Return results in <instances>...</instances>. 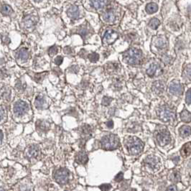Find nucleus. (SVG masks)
<instances>
[{
    "instance_id": "nucleus-1",
    "label": "nucleus",
    "mask_w": 191,
    "mask_h": 191,
    "mask_svg": "<svg viewBox=\"0 0 191 191\" xmlns=\"http://www.w3.org/2000/svg\"><path fill=\"white\" fill-rule=\"evenodd\" d=\"M124 62L130 65H136L141 63L142 60V53L136 48H131L126 51L123 55Z\"/></svg>"
},
{
    "instance_id": "nucleus-2",
    "label": "nucleus",
    "mask_w": 191,
    "mask_h": 191,
    "mask_svg": "<svg viewBox=\"0 0 191 191\" xmlns=\"http://www.w3.org/2000/svg\"><path fill=\"white\" fill-rule=\"evenodd\" d=\"M125 145L129 154L132 155H137L142 152L144 148V144L139 138L136 137H129L126 141Z\"/></svg>"
},
{
    "instance_id": "nucleus-3",
    "label": "nucleus",
    "mask_w": 191,
    "mask_h": 191,
    "mask_svg": "<svg viewBox=\"0 0 191 191\" xmlns=\"http://www.w3.org/2000/svg\"><path fill=\"white\" fill-rule=\"evenodd\" d=\"M158 115L163 122H170L175 119V111L174 108L168 105H164L158 109Z\"/></svg>"
},
{
    "instance_id": "nucleus-4",
    "label": "nucleus",
    "mask_w": 191,
    "mask_h": 191,
    "mask_svg": "<svg viewBox=\"0 0 191 191\" xmlns=\"http://www.w3.org/2000/svg\"><path fill=\"white\" fill-rule=\"evenodd\" d=\"M156 140L160 146H165L170 142V135L168 129L164 126H159L155 131Z\"/></svg>"
},
{
    "instance_id": "nucleus-5",
    "label": "nucleus",
    "mask_w": 191,
    "mask_h": 191,
    "mask_svg": "<svg viewBox=\"0 0 191 191\" xmlns=\"http://www.w3.org/2000/svg\"><path fill=\"white\" fill-rule=\"evenodd\" d=\"M102 148L107 150H111L116 149L119 146V138L116 135H109L102 138L101 141Z\"/></svg>"
},
{
    "instance_id": "nucleus-6",
    "label": "nucleus",
    "mask_w": 191,
    "mask_h": 191,
    "mask_svg": "<svg viewBox=\"0 0 191 191\" xmlns=\"http://www.w3.org/2000/svg\"><path fill=\"white\" fill-rule=\"evenodd\" d=\"M55 180L57 183L63 185L68 182L69 177V172L65 168H60L56 172L54 175Z\"/></svg>"
},
{
    "instance_id": "nucleus-7",
    "label": "nucleus",
    "mask_w": 191,
    "mask_h": 191,
    "mask_svg": "<svg viewBox=\"0 0 191 191\" xmlns=\"http://www.w3.org/2000/svg\"><path fill=\"white\" fill-rule=\"evenodd\" d=\"M169 92L173 95H181L183 93V87L180 83L177 81H174L171 82L169 86Z\"/></svg>"
},
{
    "instance_id": "nucleus-8",
    "label": "nucleus",
    "mask_w": 191,
    "mask_h": 191,
    "mask_svg": "<svg viewBox=\"0 0 191 191\" xmlns=\"http://www.w3.org/2000/svg\"><path fill=\"white\" fill-rule=\"evenodd\" d=\"M145 162L149 168H151V169L152 170L158 169L160 164V159H159L158 157L153 155H149L147 157V158L145 159Z\"/></svg>"
},
{
    "instance_id": "nucleus-9",
    "label": "nucleus",
    "mask_w": 191,
    "mask_h": 191,
    "mask_svg": "<svg viewBox=\"0 0 191 191\" xmlns=\"http://www.w3.org/2000/svg\"><path fill=\"white\" fill-rule=\"evenodd\" d=\"M28 109H29V106L24 101L17 102L14 106V111L15 114L18 116H22L24 113L27 112Z\"/></svg>"
},
{
    "instance_id": "nucleus-10",
    "label": "nucleus",
    "mask_w": 191,
    "mask_h": 191,
    "mask_svg": "<svg viewBox=\"0 0 191 191\" xmlns=\"http://www.w3.org/2000/svg\"><path fill=\"white\" fill-rule=\"evenodd\" d=\"M118 37V34L115 33L113 30H109L107 31L103 35V42L107 44H111L114 42Z\"/></svg>"
},
{
    "instance_id": "nucleus-11",
    "label": "nucleus",
    "mask_w": 191,
    "mask_h": 191,
    "mask_svg": "<svg viewBox=\"0 0 191 191\" xmlns=\"http://www.w3.org/2000/svg\"><path fill=\"white\" fill-rule=\"evenodd\" d=\"M67 14L71 19L75 20L78 18L79 16V9L78 7L75 5H72L70 7L67 11Z\"/></svg>"
},
{
    "instance_id": "nucleus-12",
    "label": "nucleus",
    "mask_w": 191,
    "mask_h": 191,
    "mask_svg": "<svg viewBox=\"0 0 191 191\" xmlns=\"http://www.w3.org/2000/svg\"><path fill=\"white\" fill-rule=\"evenodd\" d=\"M40 151L39 147L36 145H33V146L30 147L27 149V156L31 158H36L40 155Z\"/></svg>"
},
{
    "instance_id": "nucleus-13",
    "label": "nucleus",
    "mask_w": 191,
    "mask_h": 191,
    "mask_svg": "<svg viewBox=\"0 0 191 191\" xmlns=\"http://www.w3.org/2000/svg\"><path fill=\"white\" fill-rule=\"evenodd\" d=\"M103 18L106 22L111 23L115 20V13L112 9H109L103 14Z\"/></svg>"
},
{
    "instance_id": "nucleus-14",
    "label": "nucleus",
    "mask_w": 191,
    "mask_h": 191,
    "mask_svg": "<svg viewBox=\"0 0 191 191\" xmlns=\"http://www.w3.org/2000/svg\"><path fill=\"white\" fill-rule=\"evenodd\" d=\"M17 58L21 60H26L29 57V52L26 48H22L18 51L16 54Z\"/></svg>"
},
{
    "instance_id": "nucleus-15",
    "label": "nucleus",
    "mask_w": 191,
    "mask_h": 191,
    "mask_svg": "<svg viewBox=\"0 0 191 191\" xmlns=\"http://www.w3.org/2000/svg\"><path fill=\"white\" fill-rule=\"evenodd\" d=\"M164 85L162 81H156L152 85V90L156 94H162L164 91Z\"/></svg>"
},
{
    "instance_id": "nucleus-16",
    "label": "nucleus",
    "mask_w": 191,
    "mask_h": 191,
    "mask_svg": "<svg viewBox=\"0 0 191 191\" xmlns=\"http://www.w3.org/2000/svg\"><path fill=\"white\" fill-rule=\"evenodd\" d=\"M180 154L183 158H188L191 154V142H188L183 146L180 149Z\"/></svg>"
},
{
    "instance_id": "nucleus-17",
    "label": "nucleus",
    "mask_w": 191,
    "mask_h": 191,
    "mask_svg": "<svg viewBox=\"0 0 191 191\" xmlns=\"http://www.w3.org/2000/svg\"><path fill=\"white\" fill-rule=\"evenodd\" d=\"M75 160L78 163L80 164H86L88 161V155L85 152H81L77 154Z\"/></svg>"
},
{
    "instance_id": "nucleus-18",
    "label": "nucleus",
    "mask_w": 191,
    "mask_h": 191,
    "mask_svg": "<svg viewBox=\"0 0 191 191\" xmlns=\"http://www.w3.org/2000/svg\"><path fill=\"white\" fill-rule=\"evenodd\" d=\"M35 107L37 108V109H43L45 107V105H46V101H45L44 98L43 96H37L36 98L35 101Z\"/></svg>"
},
{
    "instance_id": "nucleus-19",
    "label": "nucleus",
    "mask_w": 191,
    "mask_h": 191,
    "mask_svg": "<svg viewBox=\"0 0 191 191\" xmlns=\"http://www.w3.org/2000/svg\"><path fill=\"white\" fill-rule=\"evenodd\" d=\"M179 134L182 137H188L191 135V128L188 126H183L179 129Z\"/></svg>"
},
{
    "instance_id": "nucleus-20",
    "label": "nucleus",
    "mask_w": 191,
    "mask_h": 191,
    "mask_svg": "<svg viewBox=\"0 0 191 191\" xmlns=\"http://www.w3.org/2000/svg\"><path fill=\"white\" fill-rule=\"evenodd\" d=\"M35 24V18L32 16H27L23 20V24L26 28H30L33 27Z\"/></svg>"
},
{
    "instance_id": "nucleus-21",
    "label": "nucleus",
    "mask_w": 191,
    "mask_h": 191,
    "mask_svg": "<svg viewBox=\"0 0 191 191\" xmlns=\"http://www.w3.org/2000/svg\"><path fill=\"white\" fill-rule=\"evenodd\" d=\"M159 68H160V67H159V65H158V64H155V63L151 64L148 70L147 71V73L148 74V75H149V76L152 77L156 74L157 71H158Z\"/></svg>"
},
{
    "instance_id": "nucleus-22",
    "label": "nucleus",
    "mask_w": 191,
    "mask_h": 191,
    "mask_svg": "<svg viewBox=\"0 0 191 191\" xmlns=\"http://www.w3.org/2000/svg\"><path fill=\"white\" fill-rule=\"evenodd\" d=\"M180 119L183 122H190L191 121V113L188 111H187L186 109H184L180 113Z\"/></svg>"
},
{
    "instance_id": "nucleus-23",
    "label": "nucleus",
    "mask_w": 191,
    "mask_h": 191,
    "mask_svg": "<svg viewBox=\"0 0 191 191\" xmlns=\"http://www.w3.org/2000/svg\"><path fill=\"white\" fill-rule=\"evenodd\" d=\"M158 9V7L155 3H149L146 7V11L148 14H153V13L156 12Z\"/></svg>"
},
{
    "instance_id": "nucleus-24",
    "label": "nucleus",
    "mask_w": 191,
    "mask_h": 191,
    "mask_svg": "<svg viewBox=\"0 0 191 191\" xmlns=\"http://www.w3.org/2000/svg\"><path fill=\"white\" fill-rule=\"evenodd\" d=\"M155 46L159 49H160V50H162V49L166 48V46H167V42H166V40L160 37V38L156 40Z\"/></svg>"
},
{
    "instance_id": "nucleus-25",
    "label": "nucleus",
    "mask_w": 191,
    "mask_h": 191,
    "mask_svg": "<svg viewBox=\"0 0 191 191\" xmlns=\"http://www.w3.org/2000/svg\"><path fill=\"white\" fill-rule=\"evenodd\" d=\"M1 12L5 15H9L12 12V9L8 5H2Z\"/></svg>"
},
{
    "instance_id": "nucleus-26",
    "label": "nucleus",
    "mask_w": 191,
    "mask_h": 191,
    "mask_svg": "<svg viewBox=\"0 0 191 191\" xmlns=\"http://www.w3.org/2000/svg\"><path fill=\"white\" fill-rule=\"evenodd\" d=\"M107 3L106 1H91V4H92V6L96 9H101L104 7L105 4Z\"/></svg>"
},
{
    "instance_id": "nucleus-27",
    "label": "nucleus",
    "mask_w": 191,
    "mask_h": 191,
    "mask_svg": "<svg viewBox=\"0 0 191 191\" xmlns=\"http://www.w3.org/2000/svg\"><path fill=\"white\" fill-rule=\"evenodd\" d=\"M37 127L39 130L42 132H45L46 130H48L49 127L48 124H47V123L45 122H43V121H39L37 123Z\"/></svg>"
},
{
    "instance_id": "nucleus-28",
    "label": "nucleus",
    "mask_w": 191,
    "mask_h": 191,
    "mask_svg": "<svg viewBox=\"0 0 191 191\" xmlns=\"http://www.w3.org/2000/svg\"><path fill=\"white\" fill-rule=\"evenodd\" d=\"M160 20H159L158 19L153 18L150 20V21H149V27L152 28V29L155 30L158 27V26L160 25Z\"/></svg>"
},
{
    "instance_id": "nucleus-29",
    "label": "nucleus",
    "mask_w": 191,
    "mask_h": 191,
    "mask_svg": "<svg viewBox=\"0 0 191 191\" xmlns=\"http://www.w3.org/2000/svg\"><path fill=\"white\" fill-rule=\"evenodd\" d=\"M184 77L191 81V65H189L185 68L184 71Z\"/></svg>"
},
{
    "instance_id": "nucleus-30",
    "label": "nucleus",
    "mask_w": 191,
    "mask_h": 191,
    "mask_svg": "<svg viewBox=\"0 0 191 191\" xmlns=\"http://www.w3.org/2000/svg\"><path fill=\"white\" fill-rule=\"evenodd\" d=\"M88 58H89L90 61L91 62V63H96V62L99 60V55L96 53H93L88 56Z\"/></svg>"
},
{
    "instance_id": "nucleus-31",
    "label": "nucleus",
    "mask_w": 191,
    "mask_h": 191,
    "mask_svg": "<svg viewBox=\"0 0 191 191\" xmlns=\"http://www.w3.org/2000/svg\"><path fill=\"white\" fill-rule=\"evenodd\" d=\"M81 132H82V133L86 134V135L90 133V132H91V128L88 125H84L82 127H81Z\"/></svg>"
},
{
    "instance_id": "nucleus-32",
    "label": "nucleus",
    "mask_w": 191,
    "mask_h": 191,
    "mask_svg": "<svg viewBox=\"0 0 191 191\" xmlns=\"http://www.w3.org/2000/svg\"><path fill=\"white\" fill-rule=\"evenodd\" d=\"M111 101H112V99H111V98L105 96V97H103V99H102V104L103 106H108L110 104Z\"/></svg>"
},
{
    "instance_id": "nucleus-33",
    "label": "nucleus",
    "mask_w": 191,
    "mask_h": 191,
    "mask_svg": "<svg viewBox=\"0 0 191 191\" xmlns=\"http://www.w3.org/2000/svg\"><path fill=\"white\" fill-rule=\"evenodd\" d=\"M99 188L101 189V191H109L111 190V185L110 184H103L100 185Z\"/></svg>"
},
{
    "instance_id": "nucleus-34",
    "label": "nucleus",
    "mask_w": 191,
    "mask_h": 191,
    "mask_svg": "<svg viewBox=\"0 0 191 191\" xmlns=\"http://www.w3.org/2000/svg\"><path fill=\"white\" fill-rule=\"evenodd\" d=\"M58 47L53 46L52 48H50V49H49V55H50V56H54V55H56L57 53H58Z\"/></svg>"
},
{
    "instance_id": "nucleus-35",
    "label": "nucleus",
    "mask_w": 191,
    "mask_h": 191,
    "mask_svg": "<svg viewBox=\"0 0 191 191\" xmlns=\"http://www.w3.org/2000/svg\"><path fill=\"white\" fill-rule=\"evenodd\" d=\"M185 101L188 104H191V88L189 89L186 93V98H185Z\"/></svg>"
},
{
    "instance_id": "nucleus-36",
    "label": "nucleus",
    "mask_w": 191,
    "mask_h": 191,
    "mask_svg": "<svg viewBox=\"0 0 191 191\" xmlns=\"http://www.w3.org/2000/svg\"><path fill=\"white\" fill-rule=\"evenodd\" d=\"M171 178V180L173 181V182H178L180 180V175L178 173H173V177Z\"/></svg>"
},
{
    "instance_id": "nucleus-37",
    "label": "nucleus",
    "mask_w": 191,
    "mask_h": 191,
    "mask_svg": "<svg viewBox=\"0 0 191 191\" xmlns=\"http://www.w3.org/2000/svg\"><path fill=\"white\" fill-rule=\"evenodd\" d=\"M123 176H124V175H123L122 173H118V174H117V175H116V177H115L114 180L116 181V182H120V181L122 180Z\"/></svg>"
},
{
    "instance_id": "nucleus-38",
    "label": "nucleus",
    "mask_w": 191,
    "mask_h": 191,
    "mask_svg": "<svg viewBox=\"0 0 191 191\" xmlns=\"http://www.w3.org/2000/svg\"><path fill=\"white\" fill-rule=\"evenodd\" d=\"M63 58H62L61 56H58L57 58H56V59H55V63L58 65H60V64L63 63Z\"/></svg>"
},
{
    "instance_id": "nucleus-39",
    "label": "nucleus",
    "mask_w": 191,
    "mask_h": 191,
    "mask_svg": "<svg viewBox=\"0 0 191 191\" xmlns=\"http://www.w3.org/2000/svg\"><path fill=\"white\" fill-rule=\"evenodd\" d=\"M4 116H6V111L4 110L2 107H1V122L2 123L4 121H5V119H6L4 117Z\"/></svg>"
},
{
    "instance_id": "nucleus-40",
    "label": "nucleus",
    "mask_w": 191,
    "mask_h": 191,
    "mask_svg": "<svg viewBox=\"0 0 191 191\" xmlns=\"http://www.w3.org/2000/svg\"><path fill=\"white\" fill-rule=\"evenodd\" d=\"M2 42L5 43V44H9L10 40H9V38L7 36H2Z\"/></svg>"
},
{
    "instance_id": "nucleus-41",
    "label": "nucleus",
    "mask_w": 191,
    "mask_h": 191,
    "mask_svg": "<svg viewBox=\"0 0 191 191\" xmlns=\"http://www.w3.org/2000/svg\"><path fill=\"white\" fill-rule=\"evenodd\" d=\"M167 191H177V187L175 185H170L167 188Z\"/></svg>"
},
{
    "instance_id": "nucleus-42",
    "label": "nucleus",
    "mask_w": 191,
    "mask_h": 191,
    "mask_svg": "<svg viewBox=\"0 0 191 191\" xmlns=\"http://www.w3.org/2000/svg\"><path fill=\"white\" fill-rule=\"evenodd\" d=\"M107 127L109 128V129L113 128V122H112V121H109V122H107Z\"/></svg>"
},
{
    "instance_id": "nucleus-43",
    "label": "nucleus",
    "mask_w": 191,
    "mask_h": 191,
    "mask_svg": "<svg viewBox=\"0 0 191 191\" xmlns=\"http://www.w3.org/2000/svg\"><path fill=\"white\" fill-rule=\"evenodd\" d=\"M64 50H65V53L66 54H71L72 53L71 48H68V47H66V48L64 49Z\"/></svg>"
},
{
    "instance_id": "nucleus-44",
    "label": "nucleus",
    "mask_w": 191,
    "mask_h": 191,
    "mask_svg": "<svg viewBox=\"0 0 191 191\" xmlns=\"http://www.w3.org/2000/svg\"><path fill=\"white\" fill-rule=\"evenodd\" d=\"M2 139H3V133H2V132H1V142H2Z\"/></svg>"
}]
</instances>
